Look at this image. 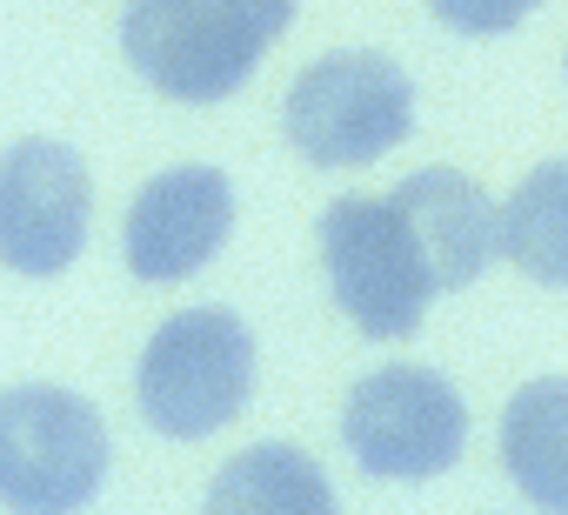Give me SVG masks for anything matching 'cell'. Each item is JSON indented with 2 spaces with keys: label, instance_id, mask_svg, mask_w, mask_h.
I'll use <instances>...</instances> for the list:
<instances>
[{
  "label": "cell",
  "instance_id": "cell-11",
  "mask_svg": "<svg viewBox=\"0 0 568 515\" xmlns=\"http://www.w3.org/2000/svg\"><path fill=\"white\" fill-rule=\"evenodd\" d=\"M207 508L214 515H328L335 488H328V475H322V462L308 448L254 442L214 475Z\"/></svg>",
  "mask_w": 568,
  "mask_h": 515
},
{
  "label": "cell",
  "instance_id": "cell-10",
  "mask_svg": "<svg viewBox=\"0 0 568 515\" xmlns=\"http://www.w3.org/2000/svg\"><path fill=\"white\" fill-rule=\"evenodd\" d=\"M501 468L535 508L568 515V382L541 375L501 408Z\"/></svg>",
  "mask_w": 568,
  "mask_h": 515
},
{
  "label": "cell",
  "instance_id": "cell-12",
  "mask_svg": "<svg viewBox=\"0 0 568 515\" xmlns=\"http://www.w3.org/2000/svg\"><path fill=\"white\" fill-rule=\"evenodd\" d=\"M501 254L541 289H568V161H541L501 201Z\"/></svg>",
  "mask_w": 568,
  "mask_h": 515
},
{
  "label": "cell",
  "instance_id": "cell-9",
  "mask_svg": "<svg viewBox=\"0 0 568 515\" xmlns=\"http://www.w3.org/2000/svg\"><path fill=\"white\" fill-rule=\"evenodd\" d=\"M395 208L415 228V248L428 254L435 289H468L501 248V208L462 174V168H422L395 188Z\"/></svg>",
  "mask_w": 568,
  "mask_h": 515
},
{
  "label": "cell",
  "instance_id": "cell-4",
  "mask_svg": "<svg viewBox=\"0 0 568 515\" xmlns=\"http://www.w3.org/2000/svg\"><path fill=\"white\" fill-rule=\"evenodd\" d=\"M288 148L315 168H368L415 128V88L388 54H322L281 101Z\"/></svg>",
  "mask_w": 568,
  "mask_h": 515
},
{
  "label": "cell",
  "instance_id": "cell-7",
  "mask_svg": "<svg viewBox=\"0 0 568 515\" xmlns=\"http://www.w3.org/2000/svg\"><path fill=\"white\" fill-rule=\"evenodd\" d=\"M94 181L61 141H14L0 154V262L14 275H61L88 248Z\"/></svg>",
  "mask_w": 568,
  "mask_h": 515
},
{
  "label": "cell",
  "instance_id": "cell-6",
  "mask_svg": "<svg viewBox=\"0 0 568 515\" xmlns=\"http://www.w3.org/2000/svg\"><path fill=\"white\" fill-rule=\"evenodd\" d=\"M342 442L375 482H435L468 448V408L435 368H368L342 402Z\"/></svg>",
  "mask_w": 568,
  "mask_h": 515
},
{
  "label": "cell",
  "instance_id": "cell-13",
  "mask_svg": "<svg viewBox=\"0 0 568 515\" xmlns=\"http://www.w3.org/2000/svg\"><path fill=\"white\" fill-rule=\"evenodd\" d=\"M535 8H541V0H428V14L442 28H455V34H508Z\"/></svg>",
  "mask_w": 568,
  "mask_h": 515
},
{
  "label": "cell",
  "instance_id": "cell-5",
  "mask_svg": "<svg viewBox=\"0 0 568 515\" xmlns=\"http://www.w3.org/2000/svg\"><path fill=\"white\" fill-rule=\"evenodd\" d=\"M108 475V428L94 402L54 382H21L0 395V502L28 515H61L94 502Z\"/></svg>",
  "mask_w": 568,
  "mask_h": 515
},
{
  "label": "cell",
  "instance_id": "cell-3",
  "mask_svg": "<svg viewBox=\"0 0 568 515\" xmlns=\"http://www.w3.org/2000/svg\"><path fill=\"white\" fill-rule=\"evenodd\" d=\"M322 262H328V289L342 302V315L368 335V342H402L422 329L435 289L428 254L415 248L408 214L388 201H335L322 214Z\"/></svg>",
  "mask_w": 568,
  "mask_h": 515
},
{
  "label": "cell",
  "instance_id": "cell-2",
  "mask_svg": "<svg viewBox=\"0 0 568 515\" xmlns=\"http://www.w3.org/2000/svg\"><path fill=\"white\" fill-rule=\"evenodd\" d=\"M247 388H254V335L227 309L168 315L141 349V375H134L141 422L168 442H201L227 428L247 408Z\"/></svg>",
  "mask_w": 568,
  "mask_h": 515
},
{
  "label": "cell",
  "instance_id": "cell-8",
  "mask_svg": "<svg viewBox=\"0 0 568 515\" xmlns=\"http://www.w3.org/2000/svg\"><path fill=\"white\" fill-rule=\"evenodd\" d=\"M234 228V181L221 168H168L154 174L121 228V254H128V275L141 282H187L194 269H207L221 241Z\"/></svg>",
  "mask_w": 568,
  "mask_h": 515
},
{
  "label": "cell",
  "instance_id": "cell-1",
  "mask_svg": "<svg viewBox=\"0 0 568 515\" xmlns=\"http://www.w3.org/2000/svg\"><path fill=\"white\" fill-rule=\"evenodd\" d=\"M295 8L302 0H128L121 48L154 94L207 108L261 68Z\"/></svg>",
  "mask_w": 568,
  "mask_h": 515
}]
</instances>
